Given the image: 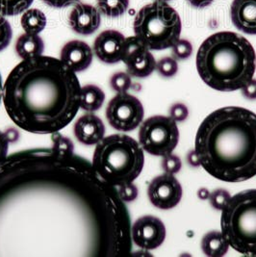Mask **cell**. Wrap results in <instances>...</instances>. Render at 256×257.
<instances>
[{
	"label": "cell",
	"instance_id": "obj_36",
	"mask_svg": "<svg viewBox=\"0 0 256 257\" xmlns=\"http://www.w3.org/2000/svg\"><path fill=\"white\" fill-rule=\"evenodd\" d=\"M210 192L206 188H200L198 191V198L202 200L209 199Z\"/></svg>",
	"mask_w": 256,
	"mask_h": 257
},
{
	"label": "cell",
	"instance_id": "obj_34",
	"mask_svg": "<svg viewBox=\"0 0 256 257\" xmlns=\"http://www.w3.org/2000/svg\"><path fill=\"white\" fill-rule=\"evenodd\" d=\"M186 160L189 165L194 168H198L199 166H201L200 158L198 156V152H196V150H193L187 154Z\"/></svg>",
	"mask_w": 256,
	"mask_h": 257
},
{
	"label": "cell",
	"instance_id": "obj_18",
	"mask_svg": "<svg viewBox=\"0 0 256 257\" xmlns=\"http://www.w3.org/2000/svg\"><path fill=\"white\" fill-rule=\"evenodd\" d=\"M201 248L206 256H224L229 248V244L221 231H210L201 240Z\"/></svg>",
	"mask_w": 256,
	"mask_h": 257
},
{
	"label": "cell",
	"instance_id": "obj_16",
	"mask_svg": "<svg viewBox=\"0 0 256 257\" xmlns=\"http://www.w3.org/2000/svg\"><path fill=\"white\" fill-rule=\"evenodd\" d=\"M230 16L238 30L256 35V0H233Z\"/></svg>",
	"mask_w": 256,
	"mask_h": 257
},
{
	"label": "cell",
	"instance_id": "obj_21",
	"mask_svg": "<svg viewBox=\"0 0 256 257\" xmlns=\"http://www.w3.org/2000/svg\"><path fill=\"white\" fill-rule=\"evenodd\" d=\"M129 7V0H97V9L108 18L123 16Z\"/></svg>",
	"mask_w": 256,
	"mask_h": 257
},
{
	"label": "cell",
	"instance_id": "obj_1",
	"mask_svg": "<svg viewBox=\"0 0 256 257\" xmlns=\"http://www.w3.org/2000/svg\"><path fill=\"white\" fill-rule=\"evenodd\" d=\"M81 86L61 60L38 56L21 62L3 85V104L13 122L27 132L53 134L80 108Z\"/></svg>",
	"mask_w": 256,
	"mask_h": 257
},
{
	"label": "cell",
	"instance_id": "obj_17",
	"mask_svg": "<svg viewBox=\"0 0 256 257\" xmlns=\"http://www.w3.org/2000/svg\"><path fill=\"white\" fill-rule=\"evenodd\" d=\"M44 50L45 44L39 35L25 33L18 39L16 44L17 54L23 60L41 56Z\"/></svg>",
	"mask_w": 256,
	"mask_h": 257
},
{
	"label": "cell",
	"instance_id": "obj_26",
	"mask_svg": "<svg viewBox=\"0 0 256 257\" xmlns=\"http://www.w3.org/2000/svg\"><path fill=\"white\" fill-rule=\"evenodd\" d=\"M12 37L11 24L3 16L0 15V52L10 45Z\"/></svg>",
	"mask_w": 256,
	"mask_h": 257
},
{
	"label": "cell",
	"instance_id": "obj_23",
	"mask_svg": "<svg viewBox=\"0 0 256 257\" xmlns=\"http://www.w3.org/2000/svg\"><path fill=\"white\" fill-rule=\"evenodd\" d=\"M131 84H132V80L130 75L126 72H122V71L113 74L110 79L111 88L117 94L127 93L128 90L131 88Z\"/></svg>",
	"mask_w": 256,
	"mask_h": 257
},
{
	"label": "cell",
	"instance_id": "obj_38",
	"mask_svg": "<svg viewBox=\"0 0 256 257\" xmlns=\"http://www.w3.org/2000/svg\"><path fill=\"white\" fill-rule=\"evenodd\" d=\"M158 2H168V1H171V0H156Z\"/></svg>",
	"mask_w": 256,
	"mask_h": 257
},
{
	"label": "cell",
	"instance_id": "obj_32",
	"mask_svg": "<svg viewBox=\"0 0 256 257\" xmlns=\"http://www.w3.org/2000/svg\"><path fill=\"white\" fill-rule=\"evenodd\" d=\"M241 92L246 99H256V80L252 79L248 84H246L244 88L241 89Z\"/></svg>",
	"mask_w": 256,
	"mask_h": 257
},
{
	"label": "cell",
	"instance_id": "obj_28",
	"mask_svg": "<svg viewBox=\"0 0 256 257\" xmlns=\"http://www.w3.org/2000/svg\"><path fill=\"white\" fill-rule=\"evenodd\" d=\"M165 173L171 174V175H175L179 173V171L182 168V162L181 159L177 156L174 155L173 153L170 155H167L163 157V161L161 164Z\"/></svg>",
	"mask_w": 256,
	"mask_h": 257
},
{
	"label": "cell",
	"instance_id": "obj_29",
	"mask_svg": "<svg viewBox=\"0 0 256 257\" xmlns=\"http://www.w3.org/2000/svg\"><path fill=\"white\" fill-rule=\"evenodd\" d=\"M116 190L119 198L123 202H131L137 199L138 193H139L138 188L133 184V182L116 187Z\"/></svg>",
	"mask_w": 256,
	"mask_h": 257
},
{
	"label": "cell",
	"instance_id": "obj_13",
	"mask_svg": "<svg viewBox=\"0 0 256 257\" xmlns=\"http://www.w3.org/2000/svg\"><path fill=\"white\" fill-rule=\"evenodd\" d=\"M100 23L101 16L99 10L90 4L84 3H77L69 18L70 28L79 35H92L99 28Z\"/></svg>",
	"mask_w": 256,
	"mask_h": 257
},
{
	"label": "cell",
	"instance_id": "obj_11",
	"mask_svg": "<svg viewBox=\"0 0 256 257\" xmlns=\"http://www.w3.org/2000/svg\"><path fill=\"white\" fill-rule=\"evenodd\" d=\"M134 244L146 250H152L162 245L166 238L163 222L154 216H143L131 226Z\"/></svg>",
	"mask_w": 256,
	"mask_h": 257
},
{
	"label": "cell",
	"instance_id": "obj_31",
	"mask_svg": "<svg viewBox=\"0 0 256 257\" xmlns=\"http://www.w3.org/2000/svg\"><path fill=\"white\" fill-rule=\"evenodd\" d=\"M9 142L10 139L7 134L0 131V162H2L8 156Z\"/></svg>",
	"mask_w": 256,
	"mask_h": 257
},
{
	"label": "cell",
	"instance_id": "obj_8",
	"mask_svg": "<svg viewBox=\"0 0 256 257\" xmlns=\"http://www.w3.org/2000/svg\"><path fill=\"white\" fill-rule=\"evenodd\" d=\"M145 111L140 100L132 94H117L108 103L106 118L113 128L129 132L137 128L144 118Z\"/></svg>",
	"mask_w": 256,
	"mask_h": 257
},
{
	"label": "cell",
	"instance_id": "obj_30",
	"mask_svg": "<svg viewBox=\"0 0 256 257\" xmlns=\"http://www.w3.org/2000/svg\"><path fill=\"white\" fill-rule=\"evenodd\" d=\"M189 115V110L183 103H175L170 109V117L175 121H184Z\"/></svg>",
	"mask_w": 256,
	"mask_h": 257
},
{
	"label": "cell",
	"instance_id": "obj_14",
	"mask_svg": "<svg viewBox=\"0 0 256 257\" xmlns=\"http://www.w3.org/2000/svg\"><path fill=\"white\" fill-rule=\"evenodd\" d=\"M93 50L83 41H70L61 50L60 60L72 71L81 72L87 70L93 62Z\"/></svg>",
	"mask_w": 256,
	"mask_h": 257
},
{
	"label": "cell",
	"instance_id": "obj_22",
	"mask_svg": "<svg viewBox=\"0 0 256 257\" xmlns=\"http://www.w3.org/2000/svg\"><path fill=\"white\" fill-rule=\"evenodd\" d=\"M34 0H0L1 16H18L30 8Z\"/></svg>",
	"mask_w": 256,
	"mask_h": 257
},
{
	"label": "cell",
	"instance_id": "obj_27",
	"mask_svg": "<svg viewBox=\"0 0 256 257\" xmlns=\"http://www.w3.org/2000/svg\"><path fill=\"white\" fill-rule=\"evenodd\" d=\"M193 53V46L192 44L184 40H178L173 47V54L177 60H185L188 59Z\"/></svg>",
	"mask_w": 256,
	"mask_h": 257
},
{
	"label": "cell",
	"instance_id": "obj_24",
	"mask_svg": "<svg viewBox=\"0 0 256 257\" xmlns=\"http://www.w3.org/2000/svg\"><path fill=\"white\" fill-rule=\"evenodd\" d=\"M231 199V195L228 191L224 189H217L210 193L209 201L212 207L216 210H222L229 200Z\"/></svg>",
	"mask_w": 256,
	"mask_h": 257
},
{
	"label": "cell",
	"instance_id": "obj_6",
	"mask_svg": "<svg viewBox=\"0 0 256 257\" xmlns=\"http://www.w3.org/2000/svg\"><path fill=\"white\" fill-rule=\"evenodd\" d=\"M181 20L167 2L155 1L144 6L135 17V36L150 50H163L175 46L181 35Z\"/></svg>",
	"mask_w": 256,
	"mask_h": 257
},
{
	"label": "cell",
	"instance_id": "obj_12",
	"mask_svg": "<svg viewBox=\"0 0 256 257\" xmlns=\"http://www.w3.org/2000/svg\"><path fill=\"white\" fill-rule=\"evenodd\" d=\"M125 39L116 30H105L94 40L93 52L105 64H116L122 61Z\"/></svg>",
	"mask_w": 256,
	"mask_h": 257
},
{
	"label": "cell",
	"instance_id": "obj_35",
	"mask_svg": "<svg viewBox=\"0 0 256 257\" xmlns=\"http://www.w3.org/2000/svg\"><path fill=\"white\" fill-rule=\"evenodd\" d=\"M187 1L193 7L198 8V9H202V8H206L210 6L214 0H187Z\"/></svg>",
	"mask_w": 256,
	"mask_h": 257
},
{
	"label": "cell",
	"instance_id": "obj_5",
	"mask_svg": "<svg viewBox=\"0 0 256 257\" xmlns=\"http://www.w3.org/2000/svg\"><path fill=\"white\" fill-rule=\"evenodd\" d=\"M221 233L244 256L256 257V189L231 197L221 210Z\"/></svg>",
	"mask_w": 256,
	"mask_h": 257
},
{
	"label": "cell",
	"instance_id": "obj_37",
	"mask_svg": "<svg viewBox=\"0 0 256 257\" xmlns=\"http://www.w3.org/2000/svg\"><path fill=\"white\" fill-rule=\"evenodd\" d=\"M2 96H3V83H2L1 73H0V103H1V100H2Z\"/></svg>",
	"mask_w": 256,
	"mask_h": 257
},
{
	"label": "cell",
	"instance_id": "obj_15",
	"mask_svg": "<svg viewBox=\"0 0 256 257\" xmlns=\"http://www.w3.org/2000/svg\"><path fill=\"white\" fill-rule=\"evenodd\" d=\"M105 125L100 117L92 113L83 115L74 124V136L85 146L98 144L104 138Z\"/></svg>",
	"mask_w": 256,
	"mask_h": 257
},
{
	"label": "cell",
	"instance_id": "obj_9",
	"mask_svg": "<svg viewBox=\"0 0 256 257\" xmlns=\"http://www.w3.org/2000/svg\"><path fill=\"white\" fill-rule=\"evenodd\" d=\"M122 62L127 67L128 74L137 78L149 77L156 70L154 56L136 36L125 39Z\"/></svg>",
	"mask_w": 256,
	"mask_h": 257
},
{
	"label": "cell",
	"instance_id": "obj_33",
	"mask_svg": "<svg viewBox=\"0 0 256 257\" xmlns=\"http://www.w3.org/2000/svg\"><path fill=\"white\" fill-rule=\"evenodd\" d=\"M43 1L48 6L52 8H57V9L65 8L78 2V0H43Z\"/></svg>",
	"mask_w": 256,
	"mask_h": 257
},
{
	"label": "cell",
	"instance_id": "obj_3",
	"mask_svg": "<svg viewBox=\"0 0 256 257\" xmlns=\"http://www.w3.org/2000/svg\"><path fill=\"white\" fill-rule=\"evenodd\" d=\"M197 69L203 82L219 92L241 90L255 73V50L244 36L221 31L198 48Z\"/></svg>",
	"mask_w": 256,
	"mask_h": 257
},
{
	"label": "cell",
	"instance_id": "obj_2",
	"mask_svg": "<svg viewBox=\"0 0 256 257\" xmlns=\"http://www.w3.org/2000/svg\"><path fill=\"white\" fill-rule=\"evenodd\" d=\"M195 150L210 176L230 183L256 176V114L242 107H223L199 125Z\"/></svg>",
	"mask_w": 256,
	"mask_h": 257
},
{
	"label": "cell",
	"instance_id": "obj_7",
	"mask_svg": "<svg viewBox=\"0 0 256 257\" xmlns=\"http://www.w3.org/2000/svg\"><path fill=\"white\" fill-rule=\"evenodd\" d=\"M179 142V130L172 117L153 116L146 119L139 130V144L145 152L165 157L172 154Z\"/></svg>",
	"mask_w": 256,
	"mask_h": 257
},
{
	"label": "cell",
	"instance_id": "obj_20",
	"mask_svg": "<svg viewBox=\"0 0 256 257\" xmlns=\"http://www.w3.org/2000/svg\"><path fill=\"white\" fill-rule=\"evenodd\" d=\"M21 23L25 33L39 35L47 26V17L39 9H28L23 14Z\"/></svg>",
	"mask_w": 256,
	"mask_h": 257
},
{
	"label": "cell",
	"instance_id": "obj_19",
	"mask_svg": "<svg viewBox=\"0 0 256 257\" xmlns=\"http://www.w3.org/2000/svg\"><path fill=\"white\" fill-rule=\"evenodd\" d=\"M105 100L104 92L95 85H86L81 88L80 108L87 112L99 110Z\"/></svg>",
	"mask_w": 256,
	"mask_h": 257
},
{
	"label": "cell",
	"instance_id": "obj_25",
	"mask_svg": "<svg viewBox=\"0 0 256 257\" xmlns=\"http://www.w3.org/2000/svg\"><path fill=\"white\" fill-rule=\"evenodd\" d=\"M156 70L158 71V73L166 77V78H170L175 76L177 73L178 70V65L176 60L172 57H165L162 58L157 64H156Z\"/></svg>",
	"mask_w": 256,
	"mask_h": 257
},
{
	"label": "cell",
	"instance_id": "obj_4",
	"mask_svg": "<svg viewBox=\"0 0 256 257\" xmlns=\"http://www.w3.org/2000/svg\"><path fill=\"white\" fill-rule=\"evenodd\" d=\"M92 165L104 181L119 187L140 176L145 165L144 150L132 137L113 134L96 144Z\"/></svg>",
	"mask_w": 256,
	"mask_h": 257
},
{
	"label": "cell",
	"instance_id": "obj_10",
	"mask_svg": "<svg viewBox=\"0 0 256 257\" xmlns=\"http://www.w3.org/2000/svg\"><path fill=\"white\" fill-rule=\"evenodd\" d=\"M182 187L174 175L156 176L148 188V196L152 204L162 210L175 207L182 199Z\"/></svg>",
	"mask_w": 256,
	"mask_h": 257
}]
</instances>
